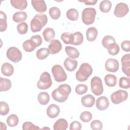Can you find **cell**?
<instances>
[{
  "instance_id": "1",
  "label": "cell",
  "mask_w": 130,
  "mask_h": 130,
  "mask_svg": "<svg viewBox=\"0 0 130 130\" xmlns=\"http://www.w3.org/2000/svg\"><path fill=\"white\" fill-rule=\"evenodd\" d=\"M48 18L46 15L37 14L31 20L30 25L32 32H36L41 30L42 28L47 24Z\"/></svg>"
},
{
  "instance_id": "2",
  "label": "cell",
  "mask_w": 130,
  "mask_h": 130,
  "mask_svg": "<svg viewBox=\"0 0 130 130\" xmlns=\"http://www.w3.org/2000/svg\"><path fill=\"white\" fill-rule=\"evenodd\" d=\"M93 69L90 64L87 62L82 63L79 70L76 73V78L80 82L86 81L92 73Z\"/></svg>"
},
{
  "instance_id": "3",
  "label": "cell",
  "mask_w": 130,
  "mask_h": 130,
  "mask_svg": "<svg viewBox=\"0 0 130 130\" xmlns=\"http://www.w3.org/2000/svg\"><path fill=\"white\" fill-rule=\"evenodd\" d=\"M96 14V12L94 8H85L82 11L81 15V18L83 23L87 25L92 24L95 21Z\"/></svg>"
},
{
  "instance_id": "4",
  "label": "cell",
  "mask_w": 130,
  "mask_h": 130,
  "mask_svg": "<svg viewBox=\"0 0 130 130\" xmlns=\"http://www.w3.org/2000/svg\"><path fill=\"white\" fill-rule=\"evenodd\" d=\"M52 84V82L50 74L47 72H44L41 75L37 85L39 89L45 90L50 88Z\"/></svg>"
},
{
  "instance_id": "5",
  "label": "cell",
  "mask_w": 130,
  "mask_h": 130,
  "mask_svg": "<svg viewBox=\"0 0 130 130\" xmlns=\"http://www.w3.org/2000/svg\"><path fill=\"white\" fill-rule=\"evenodd\" d=\"M54 80L57 82H63L67 79V75L63 68L59 64L53 66L51 69Z\"/></svg>"
},
{
  "instance_id": "6",
  "label": "cell",
  "mask_w": 130,
  "mask_h": 130,
  "mask_svg": "<svg viewBox=\"0 0 130 130\" xmlns=\"http://www.w3.org/2000/svg\"><path fill=\"white\" fill-rule=\"evenodd\" d=\"M90 86L91 91L95 95H101L104 91V87L101 79L98 77L94 76L92 78L90 82Z\"/></svg>"
},
{
  "instance_id": "7",
  "label": "cell",
  "mask_w": 130,
  "mask_h": 130,
  "mask_svg": "<svg viewBox=\"0 0 130 130\" xmlns=\"http://www.w3.org/2000/svg\"><path fill=\"white\" fill-rule=\"evenodd\" d=\"M6 55L7 58L14 63L19 62L22 58L21 51L15 47H11L7 51Z\"/></svg>"
},
{
  "instance_id": "8",
  "label": "cell",
  "mask_w": 130,
  "mask_h": 130,
  "mask_svg": "<svg viewBox=\"0 0 130 130\" xmlns=\"http://www.w3.org/2000/svg\"><path fill=\"white\" fill-rule=\"evenodd\" d=\"M128 98V93L124 90H118L114 92L110 96L112 103L114 104H119L124 102Z\"/></svg>"
},
{
  "instance_id": "9",
  "label": "cell",
  "mask_w": 130,
  "mask_h": 130,
  "mask_svg": "<svg viewBox=\"0 0 130 130\" xmlns=\"http://www.w3.org/2000/svg\"><path fill=\"white\" fill-rule=\"evenodd\" d=\"M129 11V8L127 4L124 3H119L116 4L114 14L118 18H121L125 16Z\"/></svg>"
},
{
  "instance_id": "10",
  "label": "cell",
  "mask_w": 130,
  "mask_h": 130,
  "mask_svg": "<svg viewBox=\"0 0 130 130\" xmlns=\"http://www.w3.org/2000/svg\"><path fill=\"white\" fill-rule=\"evenodd\" d=\"M105 68L108 72H116L118 70L119 68L118 61L115 58H108L105 62Z\"/></svg>"
},
{
  "instance_id": "11",
  "label": "cell",
  "mask_w": 130,
  "mask_h": 130,
  "mask_svg": "<svg viewBox=\"0 0 130 130\" xmlns=\"http://www.w3.org/2000/svg\"><path fill=\"white\" fill-rule=\"evenodd\" d=\"M122 64V71L128 77L130 76V54L129 53L124 55L121 58Z\"/></svg>"
},
{
  "instance_id": "12",
  "label": "cell",
  "mask_w": 130,
  "mask_h": 130,
  "mask_svg": "<svg viewBox=\"0 0 130 130\" xmlns=\"http://www.w3.org/2000/svg\"><path fill=\"white\" fill-rule=\"evenodd\" d=\"M48 49L50 54H55L59 52L62 49V45L58 40H52L48 46Z\"/></svg>"
},
{
  "instance_id": "13",
  "label": "cell",
  "mask_w": 130,
  "mask_h": 130,
  "mask_svg": "<svg viewBox=\"0 0 130 130\" xmlns=\"http://www.w3.org/2000/svg\"><path fill=\"white\" fill-rule=\"evenodd\" d=\"M31 3L34 9L38 12L42 13L47 10V5L43 0H32Z\"/></svg>"
},
{
  "instance_id": "14",
  "label": "cell",
  "mask_w": 130,
  "mask_h": 130,
  "mask_svg": "<svg viewBox=\"0 0 130 130\" xmlns=\"http://www.w3.org/2000/svg\"><path fill=\"white\" fill-rule=\"evenodd\" d=\"M95 106L96 108L101 111L107 109L109 106V102L108 98L105 96L98 98L96 101Z\"/></svg>"
},
{
  "instance_id": "15",
  "label": "cell",
  "mask_w": 130,
  "mask_h": 130,
  "mask_svg": "<svg viewBox=\"0 0 130 130\" xmlns=\"http://www.w3.org/2000/svg\"><path fill=\"white\" fill-rule=\"evenodd\" d=\"M60 113V108L56 104H52L47 108L46 113L47 116L50 118H54L57 117Z\"/></svg>"
},
{
  "instance_id": "16",
  "label": "cell",
  "mask_w": 130,
  "mask_h": 130,
  "mask_svg": "<svg viewBox=\"0 0 130 130\" xmlns=\"http://www.w3.org/2000/svg\"><path fill=\"white\" fill-rule=\"evenodd\" d=\"M63 65L65 69L67 71L69 72H72L76 69L78 65V62L74 59L68 57L64 60L63 62Z\"/></svg>"
},
{
  "instance_id": "17",
  "label": "cell",
  "mask_w": 130,
  "mask_h": 130,
  "mask_svg": "<svg viewBox=\"0 0 130 130\" xmlns=\"http://www.w3.org/2000/svg\"><path fill=\"white\" fill-rule=\"evenodd\" d=\"M81 103L84 107L87 108L92 107L95 103V98L94 97L90 94H86L82 97Z\"/></svg>"
},
{
  "instance_id": "18",
  "label": "cell",
  "mask_w": 130,
  "mask_h": 130,
  "mask_svg": "<svg viewBox=\"0 0 130 130\" xmlns=\"http://www.w3.org/2000/svg\"><path fill=\"white\" fill-rule=\"evenodd\" d=\"M1 71L4 76H11L13 74L14 69L13 66L11 63L5 62L2 66Z\"/></svg>"
},
{
  "instance_id": "19",
  "label": "cell",
  "mask_w": 130,
  "mask_h": 130,
  "mask_svg": "<svg viewBox=\"0 0 130 130\" xmlns=\"http://www.w3.org/2000/svg\"><path fill=\"white\" fill-rule=\"evenodd\" d=\"M68 127V123L64 118L58 119L53 125L54 130H66Z\"/></svg>"
},
{
  "instance_id": "20",
  "label": "cell",
  "mask_w": 130,
  "mask_h": 130,
  "mask_svg": "<svg viewBox=\"0 0 130 130\" xmlns=\"http://www.w3.org/2000/svg\"><path fill=\"white\" fill-rule=\"evenodd\" d=\"M10 3L14 8L19 10H23L27 6V2L26 0H11Z\"/></svg>"
},
{
  "instance_id": "21",
  "label": "cell",
  "mask_w": 130,
  "mask_h": 130,
  "mask_svg": "<svg viewBox=\"0 0 130 130\" xmlns=\"http://www.w3.org/2000/svg\"><path fill=\"white\" fill-rule=\"evenodd\" d=\"M55 36L54 30L50 27L45 28L43 32V36L45 41L49 42L53 40Z\"/></svg>"
},
{
  "instance_id": "22",
  "label": "cell",
  "mask_w": 130,
  "mask_h": 130,
  "mask_svg": "<svg viewBox=\"0 0 130 130\" xmlns=\"http://www.w3.org/2000/svg\"><path fill=\"white\" fill-rule=\"evenodd\" d=\"M98 30L94 27L88 28L86 32V36L87 41L89 42H93L95 40L98 36Z\"/></svg>"
},
{
  "instance_id": "23",
  "label": "cell",
  "mask_w": 130,
  "mask_h": 130,
  "mask_svg": "<svg viewBox=\"0 0 130 130\" xmlns=\"http://www.w3.org/2000/svg\"><path fill=\"white\" fill-rule=\"evenodd\" d=\"M12 83L10 79L7 78H0V91H7L10 89Z\"/></svg>"
},
{
  "instance_id": "24",
  "label": "cell",
  "mask_w": 130,
  "mask_h": 130,
  "mask_svg": "<svg viewBox=\"0 0 130 130\" xmlns=\"http://www.w3.org/2000/svg\"><path fill=\"white\" fill-rule=\"evenodd\" d=\"M27 18V14L26 12L23 11H18L15 13L13 16L12 19L13 21L17 23L22 22L25 21Z\"/></svg>"
},
{
  "instance_id": "25",
  "label": "cell",
  "mask_w": 130,
  "mask_h": 130,
  "mask_svg": "<svg viewBox=\"0 0 130 130\" xmlns=\"http://www.w3.org/2000/svg\"><path fill=\"white\" fill-rule=\"evenodd\" d=\"M65 52L70 58L73 59L78 58L80 55L79 51L76 48L72 46H66L65 47Z\"/></svg>"
},
{
  "instance_id": "26",
  "label": "cell",
  "mask_w": 130,
  "mask_h": 130,
  "mask_svg": "<svg viewBox=\"0 0 130 130\" xmlns=\"http://www.w3.org/2000/svg\"><path fill=\"white\" fill-rule=\"evenodd\" d=\"M22 47L23 49L27 52H32L36 47H38L36 43L30 39L25 41L23 43Z\"/></svg>"
},
{
  "instance_id": "27",
  "label": "cell",
  "mask_w": 130,
  "mask_h": 130,
  "mask_svg": "<svg viewBox=\"0 0 130 130\" xmlns=\"http://www.w3.org/2000/svg\"><path fill=\"white\" fill-rule=\"evenodd\" d=\"M58 91L63 96L68 98L69 95L71 92V86L67 84H63L60 85L57 88Z\"/></svg>"
},
{
  "instance_id": "28",
  "label": "cell",
  "mask_w": 130,
  "mask_h": 130,
  "mask_svg": "<svg viewBox=\"0 0 130 130\" xmlns=\"http://www.w3.org/2000/svg\"><path fill=\"white\" fill-rule=\"evenodd\" d=\"M104 81L107 86L114 87L117 83V77L113 74H107L105 76Z\"/></svg>"
},
{
  "instance_id": "29",
  "label": "cell",
  "mask_w": 130,
  "mask_h": 130,
  "mask_svg": "<svg viewBox=\"0 0 130 130\" xmlns=\"http://www.w3.org/2000/svg\"><path fill=\"white\" fill-rule=\"evenodd\" d=\"M38 101L42 105H47L50 100V96L47 92H41L38 95Z\"/></svg>"
},
{
  "instance_id": "30",
  "label": "cell",
  "mask_w": 130,
  "mask_h": 130,
  "mask_svg": "<svg viewBox=\"0 0 130 130\" xmlns=\"http://www.w3.org/2000/svg\"><path fill=\"white\" fill-rule=\"evenodd\" d=\"M112 7V3L108 0H104L101 2L99 5L100 11L103 13L109 12Z\"/></svg>"
},
{
  "instance_id": "31",
  "label": "cell",
  "mask_w": 130,
  "mask_h": 130,
  "mask_svg": "<svg viewBox=\"0 0 130 130\" xmlns=\"http://www.w3.org/2000/svg\"><path fill=\"white\" fill-rule=\"evenodd\" d=\"M50 54V52L48 48H41L37 51L36 56L39 59L43 60L46 59Z\"/></svg>"
},
{
  "instance_id": "32",
  "label": "cell",
  "mask_w": 130,
  "mask_h": 130,
  "mask_svg": "<svg viewBox=\"0 0 130 130\" xmlns=\"http://www.w3.org/2000/svg\"><path fill=\"white\" fill-rule=\"evenodd\" d=\"M73 37V42L72 45H80L83 42V36L82 34L79 31L74 32Z\"/></svg>"
},
{
  "instance_id": "33",
  "label": "cell",
  "mask_w": 130,
  "mask_h": 130,
  "mask_svg": "<svg viewBox=\"0 0 130 130\" xmlns=\"http://www.w3.org/2000/svg\"><path fill=\"white\" fill-rule=\"evenodd\" d=\"M6 122L9 126L14 127L18 124L19 118L16 114H12L7 117Z\"/></svg>"
},
{
  "instance_id": "34",
  "label": "cell",
  "mask_w": 130,
  "mask_h": 130,
  "mask_svg": "<svg viewBox=\"0 0 130 130\" xmlns=\"http://www.w3.org/2000/svg\"><path fill=\"white\" fill-rule=\"evenodd\" d=\"M67 17L71 21H76L78 19L79 12L75 9H70L66 13Z\"/></svg>"
},
{
  "instance_id": "35",
  "label": "cell",
  "mask_w": 130,
  "mask_h": 130,
  "mask_svg": "<svg viewBox=\"0 0 130 130\" xmlns=\"http://www.w3.org/2000/svg\"><path fill=\"white\" fill-rule=\"evenodd\" d=\"M7 15L2 11H0V31L3 32L5 31L7 28Z\"/></svg>"
},
{
  "instance_id": "36",
  "label": "cell",
  "mask_w": 130,
  "mask_h": 130,
  "mask_svg": "<svg viewBox=\"0 0 130 130\" xmlns=\"http://www.w3.org/2000/svg\"><path fill=\"white\" fill-rule=\"evenodd\" d=\"M52 98L54 100L59 103H63L68 99V98H66L62 95H61L57 90V88L55 89L51 94Z\"/></svg>"
},
{
  "instance_id": "37",
  "label": "cell",
  "mask_w": 130,
  "mask_h": 130,
  "mask_svg": "<svg viewBox=\"0 0 130 130\" xmlns=\"http://www.w3.org/2000/svg\"><path fill=\"white\" fill-rule=\"evenodd\" d=\"M49 13L51 18L54 20L58 19L61 15L59 9L56 7H52L50 8Z\"/></svg>"
},
{
  "instance_id": "38",
  "label": "cell",
  "mask_w": 130,
  "mask_h": 130,
  "mask_svg": "<svg viewBox=\"0 0 130 130\" xmlns=\"http://www.w3.org/2000/svg\"><path fill=\"white\" fill-rule=\"evenodd\" d=\"M73 34L69 32H65L61 35L60 39L66 44H72Z\"/></svg>"
},
{
  "instance_id": "39",
  "label": "cell",
  "mask_w": 130,
  "mask_h": 130,
  "mask_svg": "<svg viewBox=\"0 0 130 130\" xmlns=\"http://www.w3.org/2000/svg\"><path fill=\"white\" fill-rule=\"evenodd\" d=\"M114 43H116L114 38L110 35L105 36L102 41V45L106 48H107L111 44Z\"/></svg>"
},
{
  "instance_id": "40",
  "label": "cell",
  "mask_w": 130,
  "mask_h": 130,
  "mask_svg": "<svg viewBox=\"0 0 130 130\" xmlns=\"http://www.w3.org/2000/svg\"><path fill=\"white\" fill-rule=\"evenodd\" d=\"M107 49L108 50L109 54L111 55H117L120 51V47L119 45L116 43L111 44L107 48Z\"/></svg>"
},
{
  "instance_id": "41",
  "label": "cell",
  "mask_w": 130,
  "mask_h": 130,
  "mask_svg": "<svg viewBox=\"0 0 130 130\" xmlns=\"http://www.w3.org/2000/svg\"><path fill=\"white\" fill-rule=\"evenodd\" d=\"M119 86L123 89H128L130 87L129 77H121L119 80Z\"/></svg>"
},
{
  "instance_id": "42",
  "label": "cell",
  "mask_w": 130,
  "mask_h": 130,
  "mask_svg": "<svg viewBox=\"0 0 130 130\" xmlns=\"http://www.w3.org/2000/svg\"><path fill=\"white\" fill-rule=\"evenodd\" d=\"M92 118V115L89 111H84L80 115V120L84 122H88L91 121Z\"/></svg>"
},
{
  "instance_id": "43",
  "label": "cell",
  "mask_w": 130,
  "mask_h": 130,
  "mask_svg": "<svg viewBox=\"0 0 130 130\" xmlns=\"http://www.w3.org/2000/svg\"><path fill=\"white\" fill-rule=\"evenodd\" d=\"M17 30L19 34L24 35L26 34L28 30V25L25 22H22L18 24L17 26Z\"/></svg>"
},
{
  "instance_id": "44",
  "label": "cell",
  "mask_w": 130,
  "mask_h": 130,
  "mask_svg": "<svg viewBox=\"0 0 130 130\" xmlns=\"http://www.w3.org/2000/svg\"><path fill=\"white\" fill-rule=\"evenodd\" d=\"M10 111L8 104L5 102L1 101L0 103V114L1 115L5 116L7 115Z\"/></svg>"
},
{
  "instance_id": "45",
  "label": "cell",
  "mask_w": 130,
  "mask_h": 130,
  "mask_svg": "<svg viewBox=\"0 0 130 130\" xmlns=\"http://www.w3.org/2000/svg\"><path fill=\"white\" fill-rule=\"evenodd\" d=\"M88 90V87L85 84H78L75 87V92L77 94L81 95L85 93Z\"/></svg>"
},
{
  "instance_id": "46",
  "label": "cell",
  "mask_w": 130,
  "mask_h": 130,
  "mask_svg": "<svg viewBox=\"0 0 130 130\" xmlns=\"http://www.w3.org/2000/svg\"><path fill=\"white\" fill-rule=\"evenodd\" d=\"M22 129L23 130H33V129H40V128L37 125H35L30 121H26L23 123Z\"/></svg>"
},
{
  "instance_id": "47",
  "label": "cell",
  "mask_w": 130,
  "mask_h": 130,
  "mask_svg": "<svg viewBox=\"0 0 130 130\" xmlns=\"http://www.w3.org/2000/svg\"><path fill=\"white\" fill-rule=\"evenodd\" d=\"M91 129L93 130H101L103 128L102 122L99 120H94L90 123Z\"/></svg>"
},
{
  "instance_id": "48",
  "label": "cell",
  "mask_w": 130,
  "mask_h": 130,
  "mask_svg": "<svg viewBox=\"0 0 130 130\" xmlns=\"http://www.w3.org/2000/svg\"><path fill=\"white\" fill-rule=\"evenodd\" d=\"M82 128L81 124L78 121L72 122L70 125L69 129L70 130H80Z\"/></svg>"
},
{
  "instance_id": "49",
  "label": "cell",
  "mask_w": 130,
  "mask_h": 130,
  "mask_svg": "<svg viewBox=\"0 0 130 130\" xmlns=\"http://www.w3.org/2000/svg\"><path fill=\"white\" fill-rule=\"evenodd\" d=\"M121 47L122 49L125 52L130 51V42L129 40H125L121 42Z\"/></svg>"
},
{
  "instance_id": "50",
  "label": "cell",
  "mask_w": 130,
  "mask_h": 130,
  "mask_svg": "<svg viewBox=\"0 0 130 130\" xmlns=\"http://www.w3.org/2000/svg\"><path fill=\"white\" fill-rule=\"evenodd\" d=\"M30 39H31L36 43L37 47H39V46H40L42 43V38H41V36H40L39 35H35V36H32L31 37Z\"/></svg>"
},
{
  "instance_id": "51",
  "label": "cell",
  "mask_w": 130,
  "mask_h": 130,
  "mask_svg": "<svg viewBox=\"0 0 130 130\" xmlns=\"http://www.w3.org/2000/svg\"><path fill=\"white\" fill-rule=\"evenodd\" d=\"M80 2L84 3L86 5H94L97 3V0H87V1H79Z\"/></svg>"
},
{
  "instance_id": "52",
  "label": "cell",
  "mask_w": 130,
  "mask_h": 130,
  "mask_svg": "<svg viewBox=\"0 0 130 130\" xmlns=\"http://www.w3.org/2000/svg\"><path fill=\"white\" fill-rule=\"evenodd\" d=\"M0 127H1V128L2 129H7V126H6V125L3 123L2 122H0Z\"/></svg>"
},
{
  "instance_id": "53",
  "label": "cell",
  "mask_w": 130,
  "mask_h": 130,
  "mask_svg": "<svg viewBox=\"0 0 130 130\" xmlns=\"http://www.w3.org/2000/svg\"><path fill=\"white\" fill-rule=\"evenodd\" d=\"M42 129H50V128L49 127H43Z\"/></svg>"
}]
</instances>
